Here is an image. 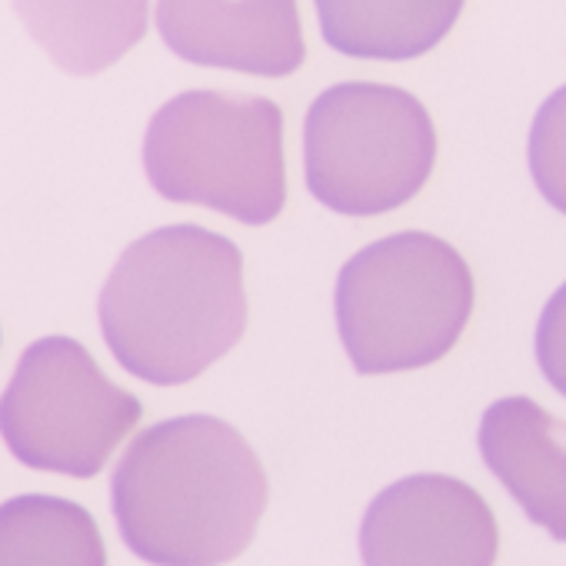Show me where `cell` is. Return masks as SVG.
I'll return each mask as SVG.
<instances>
[{
  "label": "cell",
  "mask_w": 566,
  "mask_h": 566,
  "mask_svg": "<svg viewBox=\"0 0 566 566\" xmlns=\"http://www.w3.org/2000/svg\"><path fill=\"white\" fill-rule=\"evenodd\" d=\"M124 543L154 566H220L247 549L266 506L250 443L207 413L147 427L114 470Z\"/></svg>",
  "instance_id": "obj_1"
},
{
  "label": "cell",
  "mask_w": 566,
  "mask_h": 566,
  "mask_svg": "<svg viewBox=\"0 0 566 566\" xmlns=\"http://www.w3.org/2000/svg\"><path fill=\"white\" fill-rule=\"evenodd\" d=\"M97 317L127 374L157 387L190 384L243 337L240 250L197 223L150 230L114 263Z\"/></svg>",
  "instance_id": "obj_2"
},
{
  "label": "cell",
  "mask_w": 566,
  "mask_h": 566,
  "mask_svg": "<svg viewBox=\"0 0 566 566\" xmlns=\"http://www.w3.org/2000/svg\"><path fill=\"white\" fill-rule=\"evenodd\" d=\"M334 311L357 374L430 367L453 350L473 314V273L433 233H390L344 263Z\"/></svg>",
  "instance_id": "obj_3"
},
{
  "label": "cell",
  "mask_w": 566,
  "mask_h": 566,
  "mask_svg": "<svg viewBox=\"0 0 566 566\" xmlns=\"http://www.w3.org/2000/svg\"><path fill=\"white\" fill-rule=\"evenodd\" d=\"M144 170L170 203H197L263 227L287 200L283 114L253 94L184 91L150 117Z\"/></svg>",
  "instance_id": "obj_4"
},
{
  "label": "cell",
  "mask_w": 566,
  "mask_h": 566,
  "mask_svg": "<svg viewBox=\"0 0 566 566\" xmlns=\"http://www.w3.org/2000/svg\"><path fill=\"white\" fill-rule=\"evenodd\" d=\"M437 160L427 107L390 84H334L304 120V177L344 217L390 213L423 190Z\"/></svg>",
  "instance_id": "obj_5"
},
{
  "label": "cell",
  "mask_w": 566,
  "mask_h": 566,
  "mask_svg": "<svg viewBox=\"0 0 566 566\" xmlns=\"http://www.w3.org/2000/svg\"><path fill=\"white\" fill-rule=\"evenodd\" d=\"M140 420V400L104 377L71 337L34 340L0 397L8 450L48 473L94 476Z\"/></svg>",
  "instance_id": "obj_6"
},
{
  "label": "cell",
  "mask_w": 566,
  "mask_h": 566,
  "mask_svg": "<svg viewBox=\"0 0 566 566\" xmlns=\"http://www.w3.org/2000/svg\"><path fill=\"white\" fill-rule=\"evenodd\" d=\"M367 566H493L490 506L453 476H407L387 486L360 526Z\"/></svg>",
  "instance_id": "obj_7"
},
{
  "label": "cell",
  "mask_w": 566,
  "mask_h": 566,
  "mask_svg": "<svg viewBox=\"0 0 566 566\" xmlns=\"http://www.w3.org/2000/svg\"><path fill=\"white\" fill-rule=\"evenodd\" d=\"M157 34L197 67L291 77L304 57L297 0H157Z\"/></svg>",
  "instance_id": "obj_8"
},
{
  "label": "cell",
  "mask_w": 566,
  "mask_h": 566,
  "mask_svg": "<svg viewBox=\"0 0 566 566\" xmlns=\"http://www.w3.org/2000/svg\"><path fill=\"white\" fill-rule=\"evenodd\" d=\"M480 453L530 520L566 543V423L526 397L496 400L480 420Z\"/></svg>",
  "instance_id": "obj_9"
},
{
  "label": "cell",
  "mask_w": 566,
  "mask_h": 566,
  "mask_svg": "<svg viewBox=\"0 0 566 566\" xmlns=\"http://www.w3.org/2000/svg\"><path fill=\"white\" fill-rule=\"evenodd\" d=\"M14 11L61 71L94 77L144 41L150 0H14Z\"/></svg>",
  "instance_id": "obj_10"
},
{
  "label": "cell",
  "mask_w": 566,
  "mask_h": 566,
  "mask_svg": "<svg viewBox=\"0 0 566 566\" xmlns=\"http://www.w3.org/2000/svg\"><path fill=\"white\" fill-rule=\"evenodd\" d=\"M327 48L357 61H413L457 24L463 0H314Z\"/></svg>",
  "instance_id": "obj_11"
},
{
  "label": "cell",
  "mask_w": 566,
  "mask_h": 566,
  "mask_svg": "<svg viewBox=\"0 0 566 566\" xmlns=\"http://www.w3.org/2000/svg\"><path fill=\"white\" fill-rule=\"evenodd\" d=\"M0 566H104V539L77 503L18 496L0 506Z\"/></svg>",
  "instance_id": "obj_12"
},
{
  "label": "cell",
  "mask_w": 566,
  "mask_h": 566,
  "mask_svg": "<svg viewBox=\"0 0 566 566\" xmlns=\"http://www.w3.org/2000/svg\"><path fill=\"white\" fill-rule=\"evenodd\" d=\"M526 157L543 200L566 213V84L539 104L530 127Z\"/></svg>",
  "instance_id": "obj_13"
},
{
  "label": "cell",
  "mask_w": 566,
  "mask_h": 566,
  "mask_svg": "<svg viewBox=\"0 0 566 566\" xmlns=\"http://www.w3.org/2000/svg\"><path fill=\"white\" fill-rule=\"evenodd\" d=\"M536 364L553 390L566 397V283L546 301L536 324Z\"/></svg>",
  "instance_id": "obj_14"
}]
</instances>
